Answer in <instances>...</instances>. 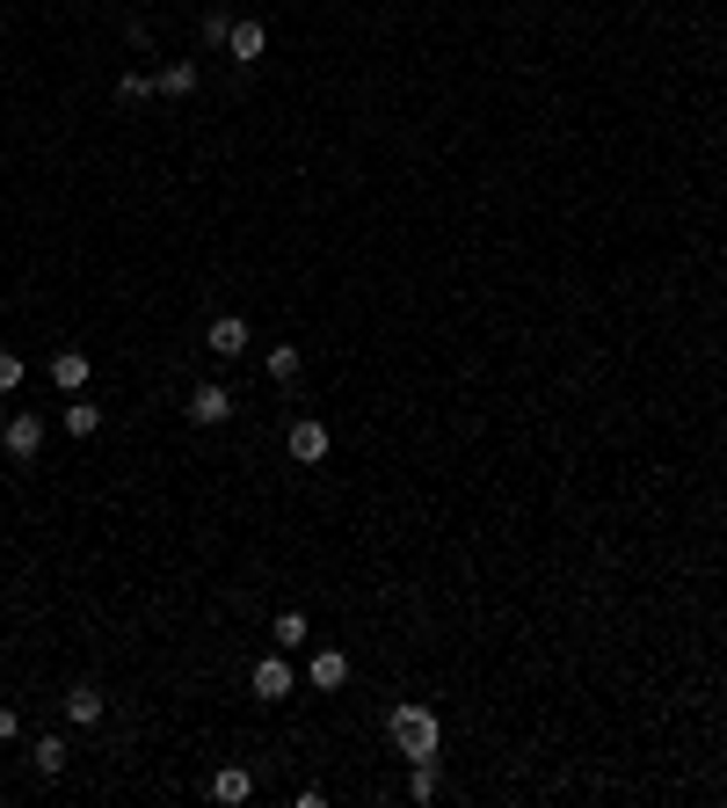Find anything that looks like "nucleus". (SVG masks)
<instances>
[{"label":"nucleus","instance_id":"423d86ee","mask_svg":"<svg viewBox=\"0 0 727 808\" xmlns=\"http://www.w3.org/2000/svg\"><path fill=\"white\" fill-rule=\"evenodd\" d=\"M247 685H255V699H291V685H298V678H291L284 656H263L255 670H247Z\"/></svg>","mask_w":727,"mask_h":808},{"label":"nucleus","instance_id":"2eb2a0df","mask_svg":"<svg viewBox=\"0 0 727 808\" xmlns=\"http://www.w3.org/2000/svg\"><path fill=\"white\" fill-rule=\"evenodd\" d=\"M269 379H277V387H291V379H298V365H306V357H298V343H269Z\"/></svg>","mask_w":727,"mask_h":808},{"label":"nucleus","instance_id":"9d476101","mask_svg":"<svg viewBox=\"0 0 727 808\" xmlns=\"http://www.w3.org/2000/svg\"><path fill=\"white\" fill-rule=\"evenodd\" d=\"M226 51H233V66H241V74H247V66H255V59H263V51H269V29L255 23V15H247V23H233V37H226Z\"/></svg>","mask_w":727,"mask_h":808},{"label":"nucleus","instance_id":"ddd939ff","mask_svg":"<svg viewBox=\"0 0 727 808\" xmlns=\"http://www.w3.org/2000/svg\"><path fill=\"white\" fill-rule=\"evenodd\" d=\"M29 765H37L44 780H59V772H66V735H37V743H29Z\"/></svg>","mask_w":727,"mask_h":808},{"label":"nucleus","instance_id":"f03ea898","mask_svg":"<svg viewBox=\"0 0 727 808\" xmlns=\"http://www.w3.org/2000/svg\"><path fill=\"white\" fill-rule=\"evenodd\" d=\"M0 444H8V459H15V466H29L37 452H44V422L29 416V408H15V416L0 422Z\"/></svg>","mask_w":727,"mask_h":808},{"label":"nucleus","instance_id":"7ed1b4c3","mask_svg":"<svg viewBox=\"0 0 727 808\" xmlns=\"http://www.w3.org/2000/svg\"><path fill=\"white\" fill-rule=\"evenodd\" d=\"M284 452H291V459H298V466H320V459H328V452H335V438H328V422L298 416V422H291V430H284Z\"/></svg>","mask_w":727,"mask_h":808},{"label":"nucleus","instance_id":"dca6fc26","mask_svg":"<svg viewBox=\"0 0 727 808\" xmlns=\"http://www.w3.org/2000/svg\"><path fill=\"white\" fill-rule=\"evenodd\" d=\"M153 96H161V80H153V74H124V80H117V102H124V110H139V102H153Z\"/></svg>","mask_w":727,"mask_h":808},{"label":"nucleus","instance_id":"0eeeda50","mask_svg":"<svg viewBox=\"0 0 727 808\" xmlns=\"http://www.w3.org/2000/svg\"><path fill=\"white\" fill-rule=\"evenodd\" d=\"M204 350H212V357H247V320L241 314H218L212 328H204Z\"/></svg>","mask_w":727,"mask_h":808},{"label":"nucleus","instance_id":"4be33fe9","mask_svg":"<svg viewBox=\"0 0 727 808\" xmlns=\"http://www.w3.org/2000/svg\"><path fill=\"white\" fill-rule=\"evenodd\" d=\"M0 422H8V393H0Z\"/></svg>","mask_w":727,"mask_h":808},{"label":"nucleus","instance_id":"4468645a","mask_svg":"<svg viewBox=\"0 0 727 808\" xmlns=\"http://www.w3.org/2000/svg\"><path fill=\"white\" fill-rule=\"evenodd\" d=\"M153 80H161V96H196V66H190V59H168Z\"/></svg>","mask_w":727,"mask_h":808},{"label":"nucleus","instance_id":"aec40b11","mask_svg":"<svg viewBox=\"0 0 727 808\" xmlns=\"http://www.w3.org/2000/svg\"><path fill=\"white\" fill-rule=\"evenodd\" d=\"M0 393H23V357L15 350H0Z\"/></svg>","mask_w":727,"mask_h":808},{"label":"nucleus","instance_id":"f257e3e1","mask_svg":"<svg viewBox=\"0 0 727 808\" xmlns=\"http://www.w3.org/2000/svg\"><path fill=\"white\" fill-rule=\"evenodd\" d=\"M386 735H393V750H400L408 765L436 758V743H444V729H436V714L422 707V699H400V707L386 714Z\"/></svg>","mask_w":727,"mask_h":808},{"label":"nucleus","instance_id":"6ab92c4d","mask_svg":"<svg viewBox=\"0 0 727 808\" xmlns=\"http://www.w3.org/2000/svg\"><path fill=\"white\" fill-rule=\"evenodd\" d=\"M226 37H233V15H226V8H212V15H204V45L226 51Z\"/></svg>","mask_w":727,"mask_h":808},{"label":"nucleus","instance_id":"39448f33","mask_svg":"<svg viewBox=\"0 0 727 808\" xmlns=\"http://www.w3.org/2000/svg\"><path fill=\"white\" fill-rule=\"evenodd\" d=\"M306 685H314V692H342V685H349V656H342V648H314V656H306Z\"/></svg>","mask_w":727,"mask_h":808},{"label":"nucleus","instance_id":"f8f14e48","mask_svg":"<svg viewBox=\"0 0 727 808\" xmlns=\"http://www.w3.org/2000/svg\"><path fill=\"white\" fill-rule=\"evenodd\" d=\"M247 794H255V780H247L241 765H226V772H212V801H226V808H241Z\"/></svg>","mask_w":727,"mask_h":808},{"label":"nucleus","instance_id":"a211bd4d","mask_svg":"<svg viewBox=\"0 0 727 808\" xmlns=\"http://www.w3.org/2000/svg\"><path fill=\"white\" fill-rule=\"evenodd\" d=\"M408 801H436V758H422L408 772Z\"/></svg>","mask_w":727,"mask_h":808},{"label":"nucleus","instance_id":"20e7f679","mask_svg":"<svg viewBox=\"0 0 727 808\" xmlns=\"http://www.w3.org/2000/svg\"><path fill=\"white\" fill-rule=\"evenodd\" d=\"M190 422H196V430H218V422H233V393L218 387V379H196V387H190Z\"/></svg>","mask_w":727,"mask_h":808},{"label":"nucleus","instance_id":"412c9836","mask_svg":"<svg viewBox=\"0 0 727 808\" xmlns=\"http://www.w3.org/2000/svg\"><path fill=\"white\" fill-rule=\"evenodd\" d=\"M15 729H23V721H15V707H0V743H8Z\"/></svg>","mask_w":727,"mask_h":808},{"label":"nucleus","instance_id":"f3484780","mask_svg":"<svg viewBox=\"0 0 727 808\" xmlns=\"http://www.w3.org/2000/svg\"><path fill=\"white\" fill-rule=\"evenodd\" d=\"M269 641H277V648H306V613H277Z\"/></svg>","mask_w":727,"mask_h":808},{"label":"nucleus","instance_id":"6e6552de","mask_svg":"<svg viewBox=\"0 0 727 808\" xmlns=\"http://www.w3.org/2000/svg\"><path fill=\"white\" fill-rule=\"evenodd\" d=\"M88 350H51V387L59 393H88Z\"/></svg>","mask_w":727,"mask_h":808},{"label":"nucleus","instance_id":"9b49d317","mask_svg":"<svg viewBox=\"0 0 727 808\" xmlns=\"http://www.w3.org/2000/svg\"><path fill=\"white\" fill-rule=\"evenodd\" d=\"M59 422H66V438H95L102 408H95V401H80V393H66V416H59Z\"/></svg>","mask_w":727,"mask_h":808},{"label":"nucleus","instance_id":"1a4fd4ad","mask_svg":"<svg viewBox=\"0 0 727 808\" xmlns=\"http://www.w3.org/2000/svg\"><path fill=\"white\" fill-rule=\"evenodd\" d=\"M59 707H66V721H73V729H95L102 714H110V699H102V685H73L66 699H59Z\"/></svg>","mask_w":727,"mask_h":808}]
</instances>
